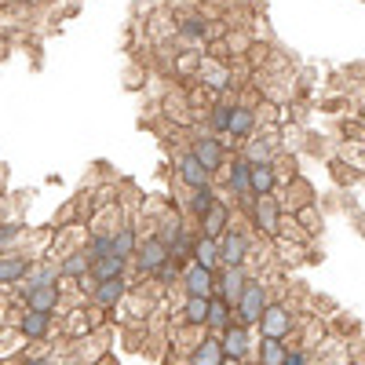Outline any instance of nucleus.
Listing matches in <instances>:
<instances>
[{"instance_id": "nucleus-39", "label": "nucleus", "mask_w": 365, "mask_h": 365, "mask_svg": "<svg viewBox=\"0 0 365 365\" xmlns=\"http://www.w3.org/2000/svg\"><path fill=\"white\" fill-rule=\"evenodd\" d=\"M223 365H245V361H234V358H227V361H223Z\"/></svg>"}, {"instance_id": "nucleus-29", "label": "nucleus", "mask_w": 365, "mask_h": 365, "mask_svg": "<svg viewBox=\"0 0 365 365\" xmlns=\"http://www.w3.org/2000/svg\"><path fill=\"white\" fill-rule=\"evenodd\" d=\"M289 344L285 340H259L256 344V365H285Z\"/></svg>"}, {"instance_id": "nucleus-34", "label": "nucleus", "mask_w": 365, "mask_h": 365, "mask_svg": "<svg viewBox=\"0 0 365 365\" xmlns=\"http://www.w3.org/2000/svg\"><path fill=\"white\" fill-rule=\"evenodd\" d=\"M274 245H278V263L285 267V263H299L303 256H307L311 252V245H296V241H274Z\"/></svg>"}, {"instance_id": "nucleus-36", "label": "nucleus", "mask_w": 365, "mask_h": 365, "mask_svg": "<svg viewBox=\"0 0 365 365\" xmlns=\"http://www.w3.org/2000/svg\"><path fill=\"white\" fill-rule=\"evenodd\" d=\"M285 365H318V358H314L307 347H299V344L289 340V358H285Z\"/></svg>"}, {"instance_id": "nucleus-16", "label": "nucleus", "mask_w": 365, "mask_h": 365, "mask_svg": "<svg viewBox=\"0 0 365 365\" xmlns=\"http://www.w3.org/2000/svg\"><path fill=\"white\" fill-rule=\"evenodd\" d=\"M175 179H179L187 190H197V187H212V179H216V175H212V172L190 154V150H182L179 161H175Z\"/></svg>"}, {"instance_id": "nucleus-2", "label": "nucleus", "mask_w": 365, "mask_h": 365, "mask_svg": "<svg viewBox=\"0 0 365 365\" xmlns=\"http://www.w3.org/2000/svg\"><path fill=\"white\" fill-rule=\"evenodd\" d=\"M256 241L259 237L252 234L249 223H230L227 234L220 237V259H223V267H249V256L256 249Z\"/></svg>"}, {"instance_id": "nucleus-38", "label": "nucleus", "mask_w": 365, "mask_h": 365, "mask_svg": "<svg viewBox=\"0 0 365 365\" xmlns=\"http://www.w3.org/2000/svg\"><path fill=\"white\" fill-rule=\"evenodd\" d=\"M15 365H55L51 358H44V354H29V358H19Z\"/></svg>"}, {"instance_id": "nucleus-43", "label": "nucleus", "mask_w": 365, "mask_h": 365, "mask_svg": "<svg viewBox=\"0 0 365 365\" xmlns=\"http://www.w3.org/2000/svg\"><path fill=\"white\" fill-rule=\"evenodd\" d=\"M361 182H365V179H361Z\"/></svg>"}, {"instance_id": "nucleus-26", "label": "nucleus", "mask_w": 365, "mask_h": 365, "mask_svg": "<svg viewBox=\"0 0 365 365\" xmlns=\"http://www.w3.org/2000/svg\"><path fill=\"white\" fill-rule=\"evenodd\" d=\"M282 187L274 165H252V197H274Z\"/></svg>"}, {"instance_id": "nucleus-33", "label": "nucleus", "mask_w": 365, "mask_h": 365, "mask_svg": "<svg viewBox=\"0 0 365 365\" xmlns=\"http://www.w3.org/2000/svg\"><path fill=\"white\" fill-rule=\"evenodd\" d=\"M274 241H296V245H311V234L299 227L296 216H282V230H278V237H274Z\"/></svg>"}, {"instance_id": "nucleus-5", "label": "nucleus", "mask_w": 365, "mask_h": 365, "mask_svg": "<svg viewBox=\"0 0 365 365\" xmlns=\"http://www.w3.org/2000/svg\"><path fill=\"white\" fill-rule=\"evenodd\" d=\"M245 223L256 230V237H267L274 241L282 230V205H278V194L274 197H256L252 208L245 212Z\"/></svg>"}, {"instance_id": "nucleus-7", "label": "nucleus", "mask_w": 365, "mask_h": 365, "mask_svg": "<svg viewBox=\"0 0 365 365\" xmlns=\"http://www.w3.org/2000/svg\"><path fill=\"white\" fill-rule=\"evenodd\" d=\"M227 146L230 143H223L220 135H212V132H197V135H190V154L212 172V175H220L223 172V165H227Z\"/></svg>"}, {"instance_id": "nucleus-28", "label": "nucleus", "mask_w": 365, "mask_h": 365, "mask_svg": "<svg viewBox=\"0 0 365 365\" xmlns=\"http://www.w3.org/2000/svg\"><path fill=\"white\" fill-rule=\"evenodd\" d=\"M190 99H187V91H172V96H165V117L175 120V125H190Z\"/></svg>"}, {"instance_id": "nucleus-32", "label": "nucleus", "mask_w": 365, "mask_h": 365, "mask_svg": "<svg viewBox=\"0 0 365 365\" xmlns=\"http://www.w3.org/2000/svg\"><path fill=\"white\" fill-rule=\"evenodd\" d=\"M26 347V336L15 329V325H0V361L4 358H15L19 351Z\"/></svg>"}, {"instance_id": "nucleus-41", "label": "nucleus", "mask_w": 365, "mask_h": 365, "mask_svg": "<svg viewBox=\"0 0 365 365\" xmlns=\"http://www.w3.org/2000/svg\"><path fill=\"white\" fill-rule=\"evenodd\" d=\"M58 365H77V361H58Z\"/></svg>"}, {"instance_id": "nucleus-15", "label": "nucleus", "mask_w": 365, "mask_h": 365, "mask_svg": "<svg viewBox=\"0 0 365 365\" xmlns=\"http://www.w3.org/2000/svg\"><path fill=\"white\" fill-rule=\"evenodd\" d=\"M37 259L29 256L26 249L22 252H8V256H0V289H8V285H22L29 274H34Z\"/></svg>"}, {"instance_id": "nucleus-24", "label": "nucleus", "mask_w": 365, "mask_h": 365, "mask_svg": "<svg viewBox=\"0 0 365 365\" xmlns=\"http://www.w3.org/2000/svg\"><path fill=\"white\" fill-rule=\"evenodd\" d=\"M187 361H190V365H223V361H227V351H223L220 336H212V332H208V336L190 351Z\"/></svg>"}, {"instance_id": "nucleus-27", "label": "nucleus", "mask_w": 365, "mask_h": 365, "mask_svg": "<svg viewBox=\"0 0 365 365\" xmlns=\"http://www.w3.org/2000/svg\"><path fill=\"white\" fill-rule=\"evenodd\" d=\"M292 344H299V347H307L311 354H318V347L325 344V325L318 322V314H314V318H303V325H299V332H296Z\"/></svg>"}, {"instance_id": "nucleus-6", "label": "nucleus", "mask_w": 365, "mask_h": 365, "mask_svg": "<svg viewBox=\"0 0 365 365\" xmlns=\"http://www.w3.org/2000/svg\"><path fill=\"white\" fill-rule=\"evenodd\" d=\"M216 179H223V187H227L223 194H230V201L252 197V161H245L241 154L227 158V165H223V172Z\"/></svg>"}, {"instance_id": "nucleus-30", "label": "nucleus", "mask_w": 365, "mask_h": 365, "mask_svg": "<svg viewBox=\"0 0 365 365\" xmlns=\"http://www.w3.org/2000/svg\"><path fill=\"white\" fill-rule=\"evenodd\" d=\"M26 245V227L22 223H0V256H8V252H22Z\"/></svg>"}, {"instance_id": "nucleus-37", "label": "nucleus", "mask_w": 365, "mask_h": 365, "mask_svg": "<svg viewBox=\"0 0 365 365\" xmlns=\"http://www.w3.org/2000/svg\"><path fill=\"white\" fill-rule=\"evenodd\" d=\"M332 329H336V332H358V325L347 318V314H336V322H332Z\"/></svg>"}, {"instance_id": "nucleus-11", "label": "nucleus", "mask_w": 365, "mask_h": 365, "mask_svg": "<svg viewBox=\"0 0 365 365\" xmlns=\"http://www.w3.org/2000/svg\"><path fill=\"white\" fill-rule=\"evenodd\" d=\"M99 314H103V307H96V303H91V307H73V311L63 318V329H66L70 344L91 336L96 329H103V318H99Z\"/></svg>"}, {"instance_id": "nucleus-22", "label": "nucleus", "mask_w": 365, "mask_h": 365, "mask_svg": "<svg viewBox=\"0 0 365 365\" xmlns=\"http://www.w3.org/2000/svg\"><path fill=\"white\" fill-rule=\"evenodd\" d=\"M234 325V303H227L223 296H212L208 299V332L212 336H220Z\"/></svg>"}, {"instance_id": "nucleus-19", "label": "nucleus", "mask_w": 365, "mask_h": 365, "mask_svg": "<svg viewBox=\"0 0 365 365\" xmlns=\"http://www.w3.org/2000/svg\"><path fill=\"white\" fill-rule=\"evenodd\" d=\"M132 289H128V282L125 278H113V282H99L96 285V292H91V303L96 307H103V311H117L120 307V299H125Z\"/></svg>"}, {"instance_id": "nucleus-12", "label": "nucleus", "mask_w": 365, "mask_h": 365, "mask_svg": "<svg viewBox=\"0 0 365 365\" xmlns=\"http://www.w3.org/2000/svg\"><path fill=\"white\" fill-rule=\"evenodd\" d=\"M8 325H15L22 336H26V344H41V340H48L51 336V329H55V314H37V311H19Z\"/></svg>"}, {"instance_id": "nucleus-10", "label": "nucleus", "mask_w": 365, "mask_h": 365, "mask_svg": "<svg viewBox=\"0 0 365 365\" xmlns=\"http://www.w3.org/2000/svg\"><path fill=\"white\" fill-rule=\"evenodd\" d=\"M179 289H182V296H205V299H212V296L220 292V274H216V270H205V267H197V263H190L187 270H182Z\"/></svg>"}, {"instance_id": "nucleus-21", "label": "nucleus", "mask_w": 365, "mask_h": 365, "mask_svg": "<svg viewBox=\"0 0 365 365\" xmlns=\"http://www.w3.org/2000/svg\"><path fill=\"white\" fill-rule=\"evenodd\" d=\"M194 263L197 267H205V270H223V259H220V241L216 237H205V234H197L194 237Z\"/></svg>"}, {"instance_id": "nucleus-35", "label": "nucleus", "mask_w": 365, "mask_h": 365, "mask_svg": "<svg viewBox=\"0 0 365 365\" xmlns=\"http://www.w3.org/2000/svg\"><path fill=\"white\" fill-rule=\"evenodd\" d=\"M296 220H299V227H303V230H307L311 237H314V234L322 230V212H318L314 205H303V208L296 212Z\"/></svg>"}, {"instance_id": "nucleus-20", "label": "nucleus", "mask_w": 365, "mask_h": 365, "mask_svg": "<svg viewBox=\"0 0 365 365\" xmlns=\"http://www.w3.org/2000/svg\"><path fill=\"white\" fill-rule=\"evenodd\" d=\"M216 205H220V190H216V187H197V190H190L182 212H187V216H194V220H205Z\"/></svg>"}, {"instance_id": "nucleus-40", "label": "nucleus", "mask_w": 365, "mask_h": 365, "mask_svg": "<svg viewBox=\"0 0 365 365\" xmlns=\"http://www.w3.org/2000/svg\"><path fill=\"white\" fill-rule=\"evenodd\" d=\"M4 8H8V0H0V11H4Z\"/></svg>"}, {"instance_id": "nucleus-31", "label": "nucleus", "mask_w": 365, "mask_h": 365, "mask_svg": "<svg viewBox=\"0 0 365 365\" xmlns=\"http://www.w3.org/2000/svg\"><path fill=\"white\" fill-rule=\"evenodd\" d=\"M139 230L132 227V223H125L117 234H113V252L117 256H125V259H135V249H139Z\"/></svg>"}, {"instance_id": "nucleus-25", "label": "nucleus", "mask_w": 365, "mask_h": 365, "mask_svg": "<svg viewBox=\"0 0 365 365\" xmlns=\"http://www.w3.org/2000/svg\"><path fill=\"white\" fill-rule=\"evenodd\" d=\"M128 270V259L117 256V252H106L103 259H91V278L96 282H113V278H125Z\"/></svg>"}, {"instance_id": "nucleus-42", "label": "nucleus", "mask_w": 365, "mask_h": 365, "mask_svg": "<svg viewBox=\"0 0 365 365\" xmlns=\"http://www.w3.org/2000/svg\"><path fill=\"white\" fill-rule=\"evenodd\" d=\"M0 48H4V44H0Z\"/></svg>"}, {"instance_id": "nucleus-8", "label": "nucleus", "mask_w": 365, "mask_h": 365, "mask_svg": "<svg viewBox=\"0 0 365 365\" xmlns=\"http://www.w3.org/2000/svg\"><path fill=\"white\" fill-rule=\"evenodd\" d=\"M172 256H168V245L158 237V234H143V241H139V249H135V274L139 278H154V274L168 263Z\"/></svg>"}, {"instance_id": "nucleus-9", "label": "nucleus", "mask_w": 365, "mask_h": 365, "mask_svg": "<svg viewBox=\"0 0 365 365\" xmlns=\"http://www.w3.org/2000/svg\"><path fill=\"white\" fill-rule=\"evenodd\" d=\"M194 84H201V88H208L212 96H227L230 88H237L234 84V73H230V63H223V58H212V55H201V66H197V81Z\"/></svg>"}, {"instance_id": "nucleus-4", "label": "nucleus", "mask_w": 365, "mask_h": 365, "mask_svg": "<svg viewBox=\"0 0 365 365\" xmlns=\"http://www.w3.org/2000/svg\"><path fill=\"white\" fill-rule=\"evenodd\" d=\"M19 299H22V311L58 314V307H63V282H26Z\"/></svg>"}, {"instance_id": "nucleus-1", "label": "nucleus", "mask_w": 365, "mask_h": 365, "mask_svg": "<svg viewBox=\"0 0 365 365\" xmlns=\"http://www.w3.org/2000/svg\"><path fill=\"white\" fill-rule=\"evenodd\" d=\"M299 325H303V318L296 314V307L292 303H285V299H274L270 307H267V314L259 318V340H296V332H299Z\"/></svg>"}, {"instance_id": "nucleus-14", "label": "nucleus", "mask_w": 365, "mask_h": 365, "mask_svg": "<svg viewBox=\"0 0 365 365\" xmlns=\"http://www.w3.org/2000/svg\"><path fill=\"white\" fill-rule=\"evenodd\" d=\"M220 344H223L227 358H234V361H249V354L256 351L259 340H252V329H249V325L234 322L227 332H220Z\"/></svg>"}, {"instance_id": "nucleus-18", "label": "nucleus", "mask_w": 365, "mask_h": 365, "mask_svg": "<svg viewBox=\"0 0 365 365\" xmlns=\"http://www.w3.org/2000/svg\"><path fill=\"white\" fill-rule=\"evenodd\" d=\"M249 282H252V274L245 267H223L220 270V292L216 296H223L227 303H237V296L245 292Z\"/></svg>"}, {"instance_id": "nucleus-17", "label": "nucleus", "mask_w": 365, "mask_h": 365, "mask_svg": "<svg viewBox=\"0 0 365 365\" xmlns=\"http://www.w3.org/2000/svg\"><path fill=\"white\" fill-rule=\"evenodd\" d=\"M278 205H282V216H296L303 205H314V190L307 187V182H303V175H296L292 182H285V190H282Z\"/></svg>"}, {"instance_id": "nucleus-3", "label": "nucleus", "mask_w": 365, "mask_h": 365, "mask_svg": "<svg viewBox=\"0 0 365 365\" xmlns=\"http://www.w3.org/2000/svg\"><path fill=\"white\" fill-rule=\"evenodd\" d=\"M270 303H274V299H270V285H267L263 278H252V282L245 285V292L237 296V303H234V322L256 329Z\"/></svg>"}, {"instance_id": "nucleus-23", "label": "nucleus", "mask_w": 365, "mask_h": 365, "mask_svg": "<svg viewBox=\"0 0 365 365\" xmlns=\"http://www.w3.org/2000/svg\"><path fill=\"white\" fill-rule=\"evenodd\" d=\"M179 325L208 329V299H205V296H182V307H179Z\"/></svg>"}, {"instance_id": "nucleus-13", "label": "nucleus", "mask_w": 365, "mask_h": 365, "mask_svg": "<svg viewBox=\"0 0 365 365\" xmlns=\"http://www.w3.org/2000/svg\"><path fill=\"white\" fill-rule=\"evenodd\" d=\"M259 128H263V120H259L256 106H249V103H234V110H230V128H227V139L249 143V139H252Z\"/></svg>"}]
</instances>
